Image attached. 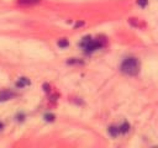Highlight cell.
Instances as JSON below:
<instances>
[{"label": "cell", "mask_w": 158, "mask_h": 148, "mask_svg": "<svg viewBox=\"0 0 158 148\" xmlns=\"http://www.w3.org/2000/svg\"><path fill=\"white\" fill-rule=\"evenodd\" d=\"M121 70L127 75H137L140 72V62L136 58H127L121 64Z\"/></svg>", "instance_id": "6da1fadb"}, {"label": "cell", "mask_w": 158, "mask_h": 148, "mask_svg": "<svg viewBox=\"0 0 158 148\" xmlns=\"http://www.w3.org/2000/svg\"><path fill=\"white\" fill-rule=\"evenodd\" d=\"M101 46H103V44H101L100 41H98V40H90V42L87 44L84 48L87 49V52H93V51H95L98 48H100Z\"/></svg>", "instance_id": "7a4b0ae2"}, {"label": "cell", "mask_w": 158, "mask_h": 148, "mask_svg": "<svg viewBox=\"0 0 158 148\" xmlns=\"http://www.w3.org/2000/svg\"><path fill=\"white\" fill-rule=\"evenodd\" d=\"M14 93L10 90H1L0 91V102L6 101V100H10L11 98H14Z\"/></svg>", "instance_id": "3957f363"}, {"label": "cell", "mask_w": 158, "mask_h": 148, "mask_svg": "<svg viewBox=\"0 0 158 148\" xmlns=\"http://www.w3.org/2000/svg\"><path fill=\"white\" fill-rule=\"evenodd\" d=\"M26 85H30V80L27 78H20L17 81H16V86L17 88H24Z\"/></svg>", "instance_id": "277c9868"}, {"label": "cell", "mask_w": 158, "mask_h": 148, "mask_svg": "<svg viewBox=\"0 0 158 148\" xmlns=\"http://www.w3.org/2000/svg\"><path fill=\"white\" fill-rule=\"evenodd\" d=\"M109 133H110L112 137H116L119 133H120V128L116 127V126H110V127H109Z\"/></svg>", "instance_id": "5b68a950"}, {"label": "cell", "mask_w": 158, "mask_h": 148, "mask_svg": "<svg viewBox=\"0 0 158 148\" xmlns=\"http://www.w3.org/2000/svg\"><path fill=\"white\" fill-rule=\"evenodd\" d=\"M17 3L22 5H33V4L40 3V0H17Z\"/></svg>", "instance_id": "8992f818"}, {"label": "cell", "mask_w": 158, "mask_h": 148, "mask_svg": "<svg viewBox=\"0 0 158 148\" xmlns=\"http://www.w3.org/2000/svg\"><path fill=\"white\" fill-rule=\"evenodd\" d=\"M120 132L121 133H126V132H129V130H130V125L127 123V122H125V123H122L121 126H120Z\"/></svg>", "instance_id": "52a82bcc"}, {"label": "cell", "mask_w": 158, "mask_h": 148, "mask_svg": "<svg viewBox=\"0 0 158 148\" xmlns=\"http://www.w3.org/2000/svg\"><path fill=\"white\" fill-rule=\"evenodd\" d=\"M68 44H69V42H68V40H66V38H62V40H59V41H58V46L61 47V48L68 47Z\"/></svg>", "instance_id": "ba28073f"}, {"label": "cell", "mask_w": 158, "mask_h": 148, "mask_svg": "<svg viewBox=\"0 0 158 148\" xmlns=\"http://www.w3.org/2000/svg\"><path fill=\"white\" fill-rule=\"evenodd\" d=\"M44 118H46V121H53L55 120V115H52V114H46L44 115Z\"/></svg>", "instance_id": "9c48e42d"}, {"label": "cell", "mask_w": 158, "mask_h": 148, "mask_svg": "<svg viewBox=\"0 0 158 148\" xmlns=\"http://www.w3.org/2000/svg\"><path fill=\"white\" fill-rule=\"evenodd\" d=\"M137 3H138V5H140V6H142V7H145V6H146V5L148 4V0H138V1H137Z\"/></svg>", "instance_id": "30bf717a"}, {"label": "cell", "mask_w": 158, "mask_h": 148, "mask_svg": "<svg viewBox=\"0 0 158 148\" xmlns=\"http://www.w3.org/2000/svg\"><path fill=\"white\" fill-rule=\"evenodd\" d=\"M1 128H4V125H3L1 122H0V130H1Z\"/></svg>", "instance_id": "8fae6325"}]
</instances>
